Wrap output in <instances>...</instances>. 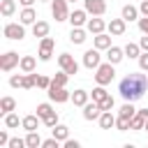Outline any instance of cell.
Masks as SVG:
<instances>
[{
  "mask_svg": "<svg viewBox=\"0 0 148 148\" xmlns=\"http://www.w3.org/2000/svg\"><path fill=\"white\" fill-rule=\"evenodd\" d=\"M146 88H148V79H146V74H139V72H130V74L118 83V92H120V97H123L125 102H136V99H141L143 92H146Z\"/></svg>",
  "mask_w": 148,
  "mask_h": 148,
  "instance_id": "obj_1",
  "label": "cell"
},
{
  "mask_svg": "<svg viewBox=\"0 0 148 148\" xmlns=\"http://www.w3.org/2000/svg\"><path fill=\"white\" fill-rule=\"evenodd\" d=\"M116 76V69H113V62H102L97 67V74H95V81L97 86H109Z\"/></svg>",
  "mask_w": 148,
  "mask_h": 148,
  "instance_id": "obj_2",
  "label": "cell"
},
{
  "mask_svg": "<svg viewBox=\"0 0 148 148\" xmlns=\"http://www.w3.org/2000/svg\"><path fill=\"white\" fill-rule=\"evenodd\" d=\"M46 92H49V99H51V102H58V104H62V102H69V99H72V92H69L65 86H53V83H51Z\"/></svg>",
  "mask_w": 148,
  "mask_h": 148,
  "instance_id": "obj_3",
  "label": "cell"
},
{
  "mask_svg": "<svg viewBox=\"0 0 148 148\" xmlns=\"http://www.w3.org/2000/svg\"><path fill=\"white\" fill-rule=\"evenodd\" d=\"M51 14H53L56 21H69L67 0H51Z\"/></svg>",
  "mask_w": 148,
  "mask_h": 148,
  "instance_id": "obj_4",
  "label": "cell"
},
{
  "mask_svg": "<svg viewBox=\"0 0 148 148\" xmlns=\"http://www.w3.org/2000/svg\"><path fill=\"white\" fill-rule=\"evenodd\" d=\"M2 35L7 37V39H23L25 37V28H23V23H7L5 28H2Z\"/></svg>",
  "mask_w": 148,
  "mask_h": 148,
  "instance_id": "obj_5",
  "label": "cell"
},
{
  "mask_svg": "<svg viewBox=\"0 0 148 148\" xmlns=\"http://www.w3.org/2000/svg\"><path fill=\"white\" fill-rule=\"evenodd\" d=\"M18 62H21V58H18L16 51H7V53L0 56V69H2V72H12Z\"/></svg>",
  "mask_w": 148,
  "mask_h": 148,
  "instance_id": "obj_6",
  "label": "cell"
},
{
  "mask_svg": "<svg viewBox=\"0 0 148 148\" xmlns=\"http://www.w3.org/2000/svg\"><path fill=\"white\" fill-rule=\"evenodd\" d=\"M58 65H60V69H65L69 76L79 72V62H76L69 53H60V56H58Z\"/></svg>",
  "mask_w": 148,
  "mask_h": 148,
  "instance_id": "obj_7",
  "label": "cell"
},
{
  "mask_svg": "<svg viewBox=\"0 0 148 148\" xmlns=\"http://www.w3.org/2000/svg\"><path fill=\"white\" fill-rule=\"evenodd\" d=\"M53 46H56V42H53L49 35H46V37H42V42H39V53H37V56H39V60H44V62H46V60H51V56H53Z\"/></svg>",
  "mask_w": 148,
  "mask_h": 148,
  "instance_id": "obj_8",
  "label": "cell"
},
{
  "mask_svg": "<svg viewBox=\"0 0 148 148\" xmlns=\"http://www.w3.org/2000/svg\"><path fill=\"white\" fill-rule=\"evenodd\" d=\"M83 65L88 69H97L102 65V56H99V49H88L83 53Z\"/></svg>",
  "mask_w": 148,
  "mask_h": 148,
  "instance_id": "obj_9",
  "label": "cell"
},
{
  "mask_svg": "<svg viewBox=\"0 0 148 148\" xmlns=\"http://www.w3.org/2000/svg\"><path fill=\"white\" fill-rule=\"evenodd\" d=\"M83 9L90 16H102L106 12V2L104 0H83Z\"/></svg>",
  "mask_w": 148,
  "mask_h": 148,
  "instance_id": "obj_10",
  "label": "cell"
},
{
  "mask_svg": "<svg viewBox=\"0 0 148 148\" xmlns=\"http://www.w3.org/2000/svg\"><path fill=\"white\" fill-rule=\"evenodd\" d=\"M99 116H102V106H99V102H88L86 106H83V118L86 120H99Z\"/></svg>",
  "mask_w": 148,
  "mask_h": 148,
  "instance_id": "obj_11",
  "label": "cell"
},
{
  "mask_svg": "<svg viewBox=\"0 0 148 148\" xmlns=\"http://www.w3.org/2000/svg\"><path fill=\"white\" fill-rule=\"evenodd\" d=\"M125 18L120 16V18H111L109 23H106V30H109V35H116V37H120V35H125Z\"/></svg>",
  "mask_w": 148,
  "mask_h": 148,
  "instance_id": "obj_12",
  "label": "cell"
},
{
  "mask_svg": "<svg viewBox=\"0 0 148 148\" xmlns=\"http://www.w3.org/2000/svg\"><path fill=\"white\" fill-rule=\"evenodd\" d=\"M69 23H72V28L86 25V23H88V12H86V9H74V12L69 14Z\"/></svg>",
  "mask_w": 148,
  "mask_h": 148,
  "instance_id": "obj_13",
  "label": "cell"
},
{
  "mask_svg": "<svg viewBox=\"0 0 148 148\" xmlns=\"http://www.w3.org/2000/svg\"><path fill=\"white\" fill-rule=\"evenodd\" d=\"M104 28H106V23H104L99 16H92V18H88V23H86V30H88L90 35H99V32H104Z\"/></svg>",
  "mask_w": 148,
  "mask_h": 148,
  "instance_id": "obj_14",
  "label": "cell"
},
{
  "mask_svg": "<svg viewBox=\"0 0 148 148\" xmlns=\"http://www.w3.org/2000/svg\"><path fill=\"white\" fill-rule=\"evenodd\" d=\"M39 123H42V118H39L37 113H30V116L21 118V127H23L25 132H32V130H37V127H39Z\"/></svg>",
  "mask_w": 148,
  "mask_h": 148,
  "instance_id": "obj_15",
  "label": "cell"
},
{
  "mask_svg": "<svg viewBox=\"0 0 148 148\" xmlns=\"http://www.w3.org/2000/svg\"><path fill=\"white\" fill-rule=\"evenodd\" d=\"M123 58H125V49H120V46H109V49H106V60H109V62L118 65Z\"/></svg>",
  "mask_w": 148,
  "mask_h": 148,
  "instance_id": "obj_16",
  "label": "cell"
},
{
  "mask_svg": "<svg viewBox=\"0 0 148 148\" xmlns=\"http://www.w3.org/2000/svg\"><path fill=\"white\" fill-rule=\"evenodd\" d=\"M18 18H21L23 25H32V23L37 21V12H35L32 7H23V12L18 14Z\"/></svg>",
  "mask_w": 148,
  "mask_h": 148,
  "instance_id": "obj_17",
  "label": "cell"
},
{
  "mask_svg": "<svg viewBox=\"0 0 148 148\" xmlns=\"http://www.w3.org/2000/svg\"><path fill=\"white\" fill-rule=\"evenodd\" d=\"M88 97H90V92H86V90H81V88L72 92V102H74V106H81V109L88 104Z\"/></svg>",
  "mask_w": 148,
  "mask_h": 148,
  "instance_id": "obj_18",
  "label": "cell"
},
{
  "mask_svg": "<svg viewBox=\"0 0 148 148\" xmlns=\"http://www.w3.org/2000/svg\"><path fill=\"white\" fill-rule=\"evenodd\" d=\"M99 127H102V130L116 127V116H113L111 111H102V116H99Z\"/></svg>",
  "mask_w": 148,
  "mask_h": 148,
  "instance_id": "obj_19",
  "label": "cell"
},
{
  "mask_svg": "<svg viewBox=\"0 0 148 148\" xmlns=\"http://www.w3.org/2000/svg\"><path fill=\"white\" fill-rule=\"evenodd\" d=\"M32 35H35V37H39V39H42V37H46V35H49V23L37 18V21L32 23Z\"/></svg>",
  "mask_w": 148,
  "mask_h": 148,
  "instance_id": "obj_20",
  "label": "cell"
},
{
  "mask_svg": "<svg viewBox=\"0 0 148 148\" xmlns=\"http://www.w3.org/2000/svg\"><path fill=\"white\" fill-rule=\"evenodd\" d=\"M35 65H37V60H35V56H21V62H18V67H21V72H35Z\"/></svg>",
  "mask_w": 148,
  "mask_h": 148,
  "instance_id": "obj_21",
  "label": "cell"
},
{
  "mask_svg": "<svg viewBox=\"0 0 148 148\" xmlns=\"http://www.w3.org/2000/svg\"><path fill=\"white\" fill-rule=\"evenodd\" d=\"M92 42H95V49H99V51H104V49H109V46H111V37H109V35H104V32L95 35V37H92Z\"/></svg>",
  "mask_w": 148,
  "mask_h": 148,
  "instance_id": "obj_22",
  "label": "cell"
},
{
  "mask_svg": "<svg viewBox=\"0 0 148 148\" xmlns=\"http://www.w3.org/2000/svg\"><path fill=\"white\" fill-rule=\"evenodd\" d=\"M51 134L58 139V141H65V139H69V127L67 125H56V127H51Z\"/></svg>",
  "mask_w": 148,
  "mask_h": 148,
  "instance_id": "obj_23",
  "label": "cell"
},
{
  "mask_svg": "<svg viewBox=\"0 0 148 148\" xmlns=\"http://www.w3.org/2000/svg\"><path fill=\"white\" fill-rule=\"evenodd\" d=\"M69 42L72 44H83L86 42V30L83 28H72L69 30Z\"/></svg>",
  "mask_w": 148,
  "mask_h": 148,
  "instance_id": "obj_24",
  "label": "cell"
},
{
  "mask_svg": "<svg viewBox=\"0 0 148 148\" xmlns=\"http://www.w3.org/2000/svg\"><path fill=\"white\" fill-rule=\"evenodd\" d=\"M14 109H16V99H14V97H2V99H0V113H2V116H7V113L14 111Z\"/></svg>",
  "mask_w": 148,
  "mask_h": 148,
  "instance_id": "obj_25",
  "label": "cell"
},
{
  "mask_svg": "<svg viewBox=\"0 0 148 148\" xmlns=\"http://www.w3.org/2000/svg\"><path fill=\"white\" fill-rule=\"evenodd\" d=\"M14 12H16V2H14V0H2V2H0V14H2L5 18H9Z\"/></svg>",
  "mask_w": 148,
  "mask_h": 148,
  "instance_id": "obj_26",
  "label": "cell"
},
{
  "mask_svg": "<svg viewBox=\"0 0 148 148\" xmlns=\"http://www.w3.org/2000/svg\"><path fill=\"white\" fill-rule=\"evenodd\" d=\"M123 18L125 21H139V9L134 5H125L123 7Z\"/></svg>",
  "mask_w": 148,
  "mask_h": 148,
  "instance_id": "obj_27",
  "label": "cell"
},
{
  "mask_svg": "<svg viewBox=\"0 0 148 148\" xmlns=\"http://www.w3.org/2000/svg\"><path fill=\"white\" fill-rule=\"evenodd\" d=\"M25 146H28V148H39V146H42V136L37 134V130L28 132V136H25Z\"/></svg>",
  "mask_w": 148,
  "mask_h": 148,
  "instance_id": "obj_28",
  "label": "cell"
},
{
  "mask_svg": "<svg viewBox=\"0 0 148 148\" xmlns=\"http://www.w3.org/2000/svg\"><path fill=\"white\" fill-rule=\"evenodd\" d=\"M123 49H125V56H127V58H139V56H141V51H143V49H141L139 44H134V42L125 44Z\"/></svg>",
  "mask_w": 148,
  "mask_h": 148,
  "instance_id": "obj_29",
  "label": "cell"
},
{
  "mask_svg": "<svg viewBox=\"0 0 148 148\" xmlns=\"http://www.w3.org/2000/svg\"><path fill=\"white\" fill-rule=\"evenodd\" d=\"M21 125V120H18V116L14 113V111H9L7 116H5V127H9V130H14V127H18Z\"/></svg>",
  "mask_w": 148,
  "mask_h": 148,
  "instance_id": "obj_30",
  "label": "cell"
},
{
  "mask_svg": "<svg viewBox=\"0 0 148 148\" xmlns=\"http://www.w3.org/2000/svg\"><path fill=\"white\" fill-rule=\"evenodd\" d=\"M49 113H53V106H51L49 102H42V104H37V116H39L42 120H44Z\"/></svg>",
  "mask_w": 148,
  "mask_h": 148,
  "instance_id": "obj_31",
  "label": "cell"
},
{
  "mask_svg": "<svg viewBox=\"0 0 148 148\" xmlns=\"http://www.w3.org/2000/svg\"><path fill=\"white\" fill-rule=\"evenodd\" d=\"M136 111H139V109H134V104H132V102H125V104L120 106V116H125V118L136 116Z\"/></svg>",
  "mask_w": 148,
  "mask_h": 148,
  "instance_id": "obj_32",
  "label": "cell"
},
{
  "mask_svg": "<svg viewBox=\"0 0 148 148\" xmlns=\"http://www.w3.org/2000/svg\"><path fill=\"white\" fill-rule=\"evenodd\" d=\"M143 125H146V118L143 116H132L130 118V130H143Z\"/></svg>",
  "mask_w": 148,
  "mask_h": 148,
  "instance_id": "obj_33",
  "label": "cell"
},
{
  "mask_svg": "<svg viewBox=\"0 0 148 148\" xmlns=\"http://www.w3.org/2000/svg\"><path fill=\"white\" fill-rule=\"evenodd\" d=\"M67 79H69V74L62 69V72H58V74L51 79V83H53V86H65V83H67Z\"/></svg>",
  "mask_w": 148,
  "mask_h": 148,
  "instance_id": "obj_34",
  "label": "cell"
},
{
  "mask_svg": "<svg viewBox=\"0 0 148 148\" xmlns=\"http://www.w3.org/2000/svg\"><path fill=\"white\" fill-rule=\"evenodd\" d=\"M90 95H92V99H95V102H102L109 92L104 90V86H97V88H92V92H90Z\"/></svg>",
  "mask_w": 148,
  "mask_h": 148,
  "instance_id": "obj_35",
  "label": "cell"
},
{
  "mask_svg": "<svg viewBox=\"0 0 148 148\" xmlns=\"http://www.w3.org/2000/svg\"><path fill=\"white\" fill-rule=\"evenodd\" d=\"M49 86H51V79H49L46 74H37V88L49 90Z\"/></svg>",
  "mask_w": 148,
  "mask_h": 148,
  "instance_id": "obj_36",
  "label": "cell"
},
{
  "mask_svg": "<svg viewBox=\"0 0 148 148\" xmlns=\"http://www.w3.org/2000/svg\"><path fill=\"white\" fill-rule=\"evenodd\" d=\"M116 130H120V132L130 130V118H125V116H118V118H116Z\"/></svg>",
  "mask_w": 148,
  "mask_h": 148,
  "instance_id": "obj_37",
  "label": "cell"
},
{
  "mask_svg": "<svg viewBox=\"0 0 148 148\" xmlns=\"http://www.w3.org/2000/svg\"><path fill=\"white\" fill-rule=\"evenodd\" d=\"M42 123H44L46 127H56V125H58V113H56V111H53V113H49Z\"/></svg>",
  "mask_w": 148,
  "mask_h": 148,
  "instance_id": "obj_38",
  "label": "cell"
},
{
  "mask_svg": "<svg viewBox=\"0 0 148 148\" xmlns=\"http://www.w3.org/2000/svg\"><path fill=\"white\" fill-rule=\"evenodd\" d=\"M99 106H102V111H111V109H113V97H111V95H106V97L99 102Z\"/></svg>",
  "mask_w": 148,
  "mask_h": 148,
  "instance_id": "obj_39",
  "label": "cell"
},
{
  "mask_svg": "<svg viewBox=\"0 0 148 148\" xmlns=\"http://www.w3.org/2000/svg\"><path fill=\"white\" fill-rule=\"evenodd\" d=\"M9 148H28V146H25V139L14 136V139H9Z\"/></svg>",
  "mask_w": 148,
  "mask_h": 148,
  "instance_id": "obj_40",
  "label": "cell"
},
{
  "mask_svg": "<svg viewBox=\"0 0 148 148\" xmlns=\"http://www.w3.org/2000/svg\"><path fill=\"white\" fill-rule=\"evenodd\" d=\"M21 81H23V74H14V76H9V86H12V88H21Z\"/></svg>",
  "mask_w": 148,
  "mask_h": 148,
  "instance_id": "obj_41",
  "label": "cell"
},
{
  "mask_svg": "<svg viewBox=\"0 0 148 148\" xmlns=\"http://www.w3.org/2000/svg\"><path fill=\"white\" fill-rule=\"evenodd\" d=\"M58 146H60V141H58L56 136H51V139L42 141V148H58Z\"/></svg>",
  "mask_w": 148,
  "mask_h": 148,
  "instance_id": "obj_42",
  "label": "cell"
},
{
  "mask_svg": "<svg viewBox=\"0 0 148 148\" xmlns=\"http://www.w3.org/2000/svg\"><path fill=\"white\" fill-rule=\"evenodd\" d=\"M139 67H141L143 72H148V51H143V53L139 56Z\"/></svg>",
  "mask_w": 148,
  "mask_h": 148,
  "instance_id": "obj_43",
  "label": "cell"
},
{
  "mask_svg": "<svg viewBox=\"0 0 148 148\" xmlns=\"http://www.w3.org/2000/svg\"><path fill=\"white\" fill-rule=\"evenodd\" d=\"M139 30H141L143 35H148V16H143V18H139Z\"/></svg>",
  "mask_w": 148,
  "mask_h": 148,
  "instance_id": "obj_44",
  "label": "cell"
},
{
  "mask_svg": "<svg viewBox=\"0 0 148 148\" xmlns=\"http://www.w3.org/2000/svg\"><path fill=\"white\" fill-rule=\"evenodd\" d=\"M62 143H65V148H81V143H79L76 139H65Z\"/></svg>",
  "mask_w": 148,
  "mask_h": 148,
  "instance_id": "obj_45",
  "label": "cell"
},
{
  "mask_svg": "<svg viewBox=\"0 0 148 148\" xmlns=\"http://www.w3.org/2000/svg\"><path fill=\"white\" fill-rule=\"evenodd\" d=\"M0 146H9V136H7V132H0Z\"/></svg>",
  "mask_w": 148,
  "mask_h": 148,
  "instance_id": "obj_46",
  "label": "cell"
},
{
  "mask_svg": "<svg viewBox=\"0 0 148 148\" xmlns=\"http://www.w3.org/2000/svg\"><path fill=\"white\" fill-rule=\"evenodd\" d=\"M139 12H141L143 16H148V0H141V7H139Z\"/></svg>",
  "mask_w": 148,
  "mask_h": 148,
  "instance_id": "obj_47",
  "label": "cell"
},
{
  "mask_svg": "<svg viewBox=\"0 0 148 148\" xmlns=\"http://www.w3.org/2000/svg\"><path fill=\"white\" fill-rule=\"evenodd\" d=\"M139 46H141L143 51H148V35H143V37H141V42H139Z\"/></svg>",
  "mask_w": 148,
  "mask_h": 148,
  "instance_id": "obj_48",
  "label": "cell"
},
{
  "mask_svg": "<svg viewBox=\"0 0 148 148\" xmlns=\"http://www.w3.org/2000/svg\"><path fill=\"white\" fill-rule=\"evenodd\" d=\"M136 113H139V116H143V118H146V120H148V109H139V111H136Z\"/></svg>",
  "mask_w": 148,
  "mask_h": 148,
  "instance_id": "obj_49",
  "label": "cell"
},
{
  "mask_svg": "<svg viewBox=\"0 0 148 148\" xmlns=\"http://www.w3.org/2000/svg\"><path fill=\"white\" fill-rule=\"evenodd\" d=\"M18 2H21V5H23V7H30V5H32V2H35V0H18Z\"/></svg>",
  "mask_w": 148,
  "mask_h": 148,
  "instance_id": "obj_50",
  "label": "cell"
},
{
  "mask_svg": "<svg viewBox=\"0 0 148 148\" xmlns=\"http://www.w3.org/2000/svg\"><path fill=\"white\" fill-rule=\"evenodd\" d=\"M143 130H146V132H148V120H146V125H143Z\"/></svg>",
  "mask_w": 148,
  "mask_h": 148,
  "instance_id": "obj_51",
  "label": "cell"
},
{
  "mask_svg": "<svg viewBox=\"0 0 148 148\" xmlns=\"http://www.w3.org/2000/svg\"><path fill=\"white\" fill-rule=\"evenodd\" d=\"M39 2H51V0H39Z\"/></svg>",
  "mask_w": 148,
  "mask_h": 148,
  "instance_id": "obj_52",
  "label": "cell"
},
{
  "mask_svg": "<svg viewBox=\"0 0 148 148\" xmlns=\"http://www.w3.org/2000/svg\"><path fill=\"white\" fill-rule=\"evenodd\" d=\"M67 2H76V0H67Z\"/></svg>",
  "mask_w": 148,
  "mask_h": 148,
  "instance_id": "obj_53",
  "label": "cell"
}]
</instances>
